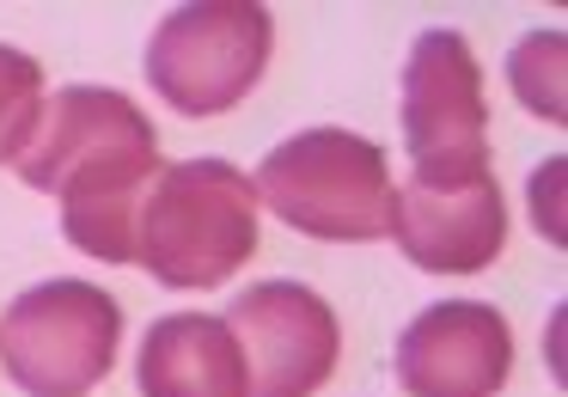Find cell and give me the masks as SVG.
Listing matches in <instances>:
<instances>
[{
  "instance_id": "1",
  "label": "cell",
  "mask_w": 568,
  "mask_h": 397,
  "mask_svg": "<svg viewBox=\"0 0 568 397\" xmlns=\"http://www.w3.org/2000/svg\"><path fill=\"white\" fill-rule=\"evenodd\" d=\"M13 172L62 202L68 245L99 263H135L141 196L165 172L160 129L116 86H62L43 99L38 135Z\"/></svg>"
},
{
  "instance_id": "2",
  "label": "cell",
  "mask_w": 568,
  "mask_h": 397,
  "mask_svg": "<svg viewBox=\"0 0 568 397\" xmlns=\"http://www.w3.org/2000/svg\"><path fill=\"white\" fill-rule=\"evenodd\" d=\"M263 202L251 172L233 160H178L148 184L135 214V263L160 287H221L251 263L263 233Z\"/></svg>"
},
{
  "instance_id": "3",
  "label": "cell",
  "mask_w": 568,
  "mask_h": 397,
  "mask_svg": "<svg viewBox=\"0 0 568 397\" xmlns=\"http://www.w3.org/2000/svg\"><path fill=\"white\" fill-rule=\"evenodd\" d=\"M392 160L355 129H300L275 141L257 172V202L282 226L324 245H373L392 233Z\"/></svg>"
},
{
  "instance_id": "4",
  "label": "cell",
  "mask_w": 568,
  "mask_h": 397,
  "mask_svg": "<svg viewBox=\"0 0 568 397\" xmlns=\"http://www.w3.org/2000/svg\"><path fill=\"white\" fill-rule=\"evenodd\" d=\"M123 348V299L55 275L0 312V373L26 397H87L111 379Z\"/></svg>"
},
{
  "instance_id": "5",
  "label": "cell",
  "mask_w": 568,
  "mask_h": 397,
  "mask_svg": "<svg viewBox=\"0 0 568 397\" xmlns=\"http://www.w3.org/2000/svg\"><path fill=\"white\" fill-rule=\"evenodd\" d=\"M275 50V19L263 0H190L153 26L148 86L184 116H226L257 92Z\"/></svg>"
},
{
  "instance_id": "6",
  "label": "cell",
  "mask_w": 568,
  "mask_h": 397,
  "mask_svg": "<svg viewBox=\"0 0 568 397\" xmlns=\"http://www.w3.org/2000/svg\"><path fill=\"white\" fill-rule=\"evenodd\" d=\"M397 111H404V153H409L416 184H477V177H495L489 99H483V68L465 31L434 26L409 43Z\"/></svg>"
},
{
  "instance_id": "7",
  "label": "cell",
  "mask_w": 568,
  "mask_h": 397,
  "mask_svg": "<svg viewBox=\"0 0 568 397\" xmlns=\"http://www.w3.org/2000/svg\"><path fill=\"white\" fill-rule=\"evenodd\" d=\"M226 330L239 336L251 397H312L336 373L343 324L336 306L306 282H251L226 306Z\"/></svg>"
},
{
  "instance_id": "8",
  "label": "cell",
  "mask_w": 568,
  "mask_h": 397,
  "mask_svg": "<svg viewBox=\"0 0 568 397\" xmlns=\"http://www.w3.org/2000/svg\"><path fill=\"white\" fill-rule=\"evenodd\" d=\"M404 397H495L514 373V324L489 299H440L397 330Z\"/></svg>"
},
{
  "instance_id": "9",
  "label": "cell",
  "mask_w": 568,
  "mask_h": 397,
  "mask_svg": "<svg viewBox=\"0 0 568 397\" xmlns=\"http://www.w3.org/2000/svg\"><path fill=\"white\" fill-rule=\"evenodd\" d=\"M416 269L428 275H477L507 251V202L495 177L477 184H416L392 196V233Z\"/></svg>"
},
{
  "instance_id": "10",
  "label": "cell",
  "mask_w": 568,
  "mask_h": 397,
  "mask_svg": "<svg viewBox=\"0 0 568 397\" xmlns=\"http://www.w3.org/2000/svg\"><path fill=\"white\" fill-rule=\"evenodd\" d=\"M141 397H251L245 355L214 312H165L148 324L135 355Z\"/></svg>"
},
{
  "instance_id": "11",
  "label": "cell",
  "mask_w": 568,
  "mask_h": 397,
  "mask_svg": "<svg viewBox=\"0 0 568 397\" xmlns=\"http://www.w3.org/2000/svg\"><path fill=\"white\" fill-rule=\"evenodd\" d=\"M562 55H568V38L562 31H526L507 55V86L519 92L531 116L544 123H568V92H562Z\"/></svg>"
},
{
  "instance_id": "12",
  "label": "cell",
  "mask_w": 568,
  "mask_h": 397,
  "mask_svg": "<svg viewBox=\"0 0 568 397\" xmlns=\"http://www.w3.org/2000/svg\"><path fill=\"white\" fill-rule=\"evenodd\" d=\"M43 116V62L0 43V165H19Z\"/></svg>"
},
{
  "instance_id": "13",
  "label": "cell",
  "mask_w": 568,
  "mask_h": 397,
  "mask_svg": "<svg viewBox=\"0 0 568 397\" xmlns=\"http://www.w3.org/2000/svg\"><path fill=\"white\" fill-rule=\"evenodd\" d=\"M556 184H562V160H550L544 172H531V221H538V233H550V245H562V214H556Z\"/></svg>"
}]
</instances>
